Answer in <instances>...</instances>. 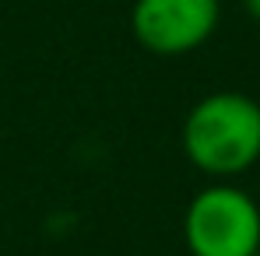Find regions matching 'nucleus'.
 <instances>
[{
  "instance_id": "nucleus-1",
  "label": "nucleus",
  "mask_w": 260,
  "mask_h": 256,
  "mask_svg": "<svg viewBox=\"0 0 260 256\" xmlns=\"http://www.w3.org/2000/svg\"><path fill=\"white\" fill-rule=\"evenodd\" d=\"M183 151L193 169L229 182L260 162V102L243 91L201 98L183 123Z\"/></svg>"
},
{
  "instance_id": "nucleus-2",
  "label": "nucleus",
  "mask_w": 260,
  "mask_h": 256,
  "mask_svg": "<svg viewBox=\"0 0 260 256\" xmlns=\"http://www.w3.org/2000/svg\"><path fill=\"white\" fill-rule=\"evenodd\" d=\"M183 239L190 256H260V207L232 186H204L183 217Z\"/></svg>"
},
{
  "instance_id": "nucleus-3",
  "label": "nucleus",
  "mask_w": 260,
  "mask_h": 256,
  "mask_svg": "<svg viewBox=\"0 0 260 256\" xmlns=\"http://www.w3.org/2000/svg\"><path fill=\"white\" fill-rule=\"evenodd\" d=\"M218 0H137L130 11L134 39L155 56H183L218 28Z\"/></svg>"
},
{
  "instance_id": "nucleus-4",
  "label": "nucleus",
  "mask_w": 260,
  "mask_h": 256,
  "mask_svg": "<svg viewBox=\"0 0 260 256\" xmlns=\"http://www.w3.org/2000/svg\"><path fill=\"white\" fill-rule=\"evenodd\" d=\"M243 7H246V14L253 21H260V0H243Z\"/></svg>"
}]
</instances>
